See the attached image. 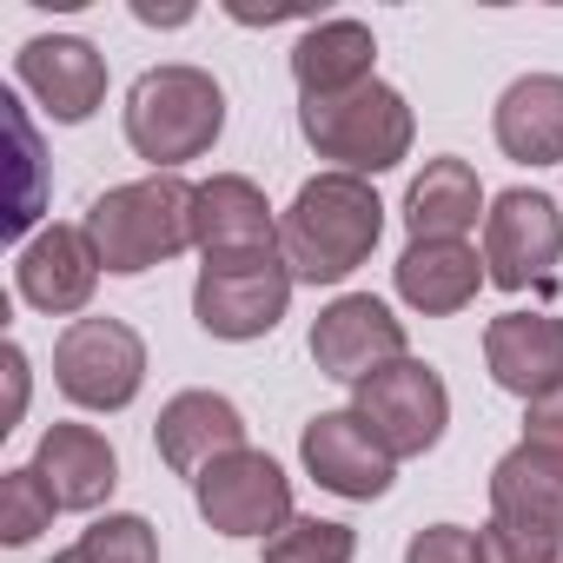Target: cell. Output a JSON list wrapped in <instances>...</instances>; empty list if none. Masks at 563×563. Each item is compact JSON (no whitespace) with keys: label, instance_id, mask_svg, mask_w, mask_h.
<instances>
[{"label":"cell","instance_id":"obj_1","mask_svg":"<svg viewBox=\"0 0 563 563\" xmlns=\"http://www.w3.org/2000/svg\"><path fill=\"white\" fill-rule=\"evenodd\" d=\"M385 232V199L358 173H319L292 192L278 219V258H286L292 286H339L352 278Z\"/></svg>","mask_w":563,"mask_h":563},{"label":"cell","instance_id":"obj_2","mask_svg":"<svg viewBox=\"0 0 563 563\" xmlns=\"http://www.w3.org/2000/svg\"><path fill=\"white\" fill-rule=\"evenodd\" d=\"M192 212H199V186H186L179 173H146V179L100 192L80 225L100 252V272L140 278L192 245Z\"/></svg>","mask_w":563,"mask_h":563},{"label":"cell","instance_id":"obj_3","mask_svg":"<svg viewBox=\"0 0 563 563\" xmlns=\"http://www.w3.org/2000/svg\"><path fill=\"white\" fill-rule=\"evenodd\" d=\"M225 133V93L206 67H146L126 93V146L153 173H179L186 159H206Z\"/></svg>","mask_w":563,"mask_h":563},{"label":"cell","instance_id":"obj_4","mask_svg":"<svg viewBox=\"0 0 563 563\" xmlns=\"http://www.w3.org/2000/svg\"><path fill=\"white\" fill-rule=\"evenodd\" d=\"M299 133L319 159H332V173L378 179V173L405 166L418 126H411V107L398 87L365 80V87L332 93V100H299Z\"/></svg>","mask_w":563,"mask_h":563},{"label":"cell","instance_id":"obj_5","mask_svg":"<svg viewBox=\"0 0 563 563\" xmlns=\"http://www.w3.org/2000/svg\"><path fill=\"white\" fill-rule=\"evenodd\" d=\"M54 385L80 411H126L146 385V339L126 319H74L54 339Z\"/></svg>","mask_w":563,"mask_h":563},{"label":"cell","instance_id":"obj_6","mask_svg":"<svg viewBox=\"0 0 563 563\" xmlns=\"http://www.w3.org/2000/svg\"><path fill=\"white\" fill-rule=\"evenodd\" d=\"M352 411L391 457H424V451H438V438L451 424V391L424 358H398V365L372 372L365 385H352Z\"/></svg>","mask_w":563,"mask_h":563},{"label":"cell","instance_id":"obj_7","mask_svg":"<svg viewBox=\"0 0 563 563\" xmlns=\"http://www.w3.org/2000/svg\"><path fill=\"white\" fill-rule=\"evenodd\" d=\"M292 306V272L286 258H232V265H199V286H192V319L206 339L245 345L265 339Z\"/></svg>","mask_w":563,"mask_h":563},{"label":"cell","instance_id":"obj_8","mask_svg":"<svg viewBox=\"0 0 563 563\" xmlns=\"http://www.w3.org/2000/svg\"><path fill=\"white\" fill-rule=\"evenodd\" d=\"M192 504L219 537H278L292 523V477L265 451H232L192 477Z\"/></svg>","mask_w":563,"mask_h":563},{"label":"cell","instance_id":"obj_9","mask_svg":"<svg viewBox=\"0 0 563 563\" xmlns=\"http://www.w3.org/2000/svg\"><path fill=\"white\" fill-rule=\"evenodd\" d=\"M563 258V212L550 192H530V186H510L490 199L484 212V272L490 286L504 292H523L537 278H550Z\"/></svg>","mask_w":563,"mask_h":563},{"label":"cell","instance_id":"obj_10","mask_svg":"<svg viewBox=\"0 0 563 563\" xmlns=\"http://www.w3.org/2000/svg\"><path fill=\"white\" fill-rule=\"evenodd\" d=\"M398 358H411L405 319L372 292H345L312 319V365L339 385H365L372 372H385Z\"/></svg>","mask_w":563,"mask_h":563},{"label":"cell","instance_id":"obj_11","mask_svg":"<svg viewBox=\"0 0 563 563\" xmlns=\"http://www.w3.org/2000/svg\"><path fill=\"white\" fill-rule=\"evenodd\" d=\"M14 286L47 319L87 312L93 306V286H100V252H93L87 225H41L21 245V258H14Z\"/></svg>","mask_w":563,"mask_h":563},{"label":"cell","instance_id":"obj_12","mask_svg":"<svg viewBox=\"0 0 563 563\" xmlns=\"http://www.w3.org/2000/svg\"><path fill=\"white\" fill-rule=\"evenodd\" d=\"M14 74H21V87L41 100V113L60 120V126L93 120L100 100H107V60H100V47L80 41V34H41V41H27V47L14 54Z\"/></svg>","mask_w":563,"mask_h":563},{"label":"cell","instance_id":"obj_13","mask_svg":"<svg viewBox=\"0 0 563 563\" xmlns=\"http://www.w3.org/2000/svg\"><path fill=\"white\" fill-rule=\"evenodd\" d=\"M299 457H306V471H312L332 497H352V504L385 497L391 477H398V457L365 431L358 411H319V418L306 424V438H299Z\"/></svg>","mask_w":563,"mask_h":563},{"label":"cell","instance_id":"obj_14","mask_svg":"<svg viewBox=\"0 0 563 563\" xmlns=\"http://www.w3.org/2000/svg\"><path fill=\"white\" fill-rule=\"evenodd\" d=\"M192 245L206 265H232V258H272L278 252V219L265 206V192L245 173H212L199 186V212H192Z\"/></svg>","mask_w":563,"mask_h":563},{"label":"cell","instance_id":"obj_15","mask_svg":"<svg viewBox=\"0 0 563 563\" xmlns=\"http://www.w3.org/2000/svg\"><path fill=\"white\" fill-rule=\"evenodd\" d=\"M153 444H159L166 471L199 477L206 464H219V457L245 451V418H239V405H232V398H219V391H179V398H166V405H159Z\"/></svg>","mask_w":563,"mask_h":563},{"label":"cell","instance_id":"obj_16","mask_svg":"<svg viewBox=\"0 0 563 563\" xmlns=\"http://www.w3.org/2000/svg\"><path fill=\"white\" fill-rule=\"evenodd\" d=\"M484 365L510 398H543L563 385V319L550 312H504L484 325Z\"/></svg>","mask_w":563,"mask_h":563},{"label":"cell","instance_id":"obj_17","mask_svg":"<svg viewBox=\"0 0 563 563\" xmlns=\"http://www.w3.org/2000/svg\"><path fill=\"white\" fill-rule=\"evenodd\" d=\"M391 278H398V299L411 312H424V319H451V312H464L477 299V286H490L484 258L464 239H411L398 252Z\"/></svg>","mask_w":563,"mask_h":563},{"label":"cell","instance_id":"obj_18","mask_svg":"<svg viewBox=\"0 0 563 563\" xmlns=\"http://www.w3.org/2000/svg\"><path fill=\"white\" fill-rule=\"evenodd\" d=\"M34 477L54 490L60 510H100L120 484V457L93 424H47L34 444Z\"/></svg>","mask_w":563,"mask_h":563},{"label":"cell","instance_id":"obj_19","mask_svg":"<svg viewBox=\"0 0 563 563\" xmlns=\"http://www.w3.org/2000/svg\"><path fill=\"white\" fill-rule=\"evenodd\" d=\"M490 517L517 530H543L563 543V457L517 444L490 464Z\"/></svg>","mask_w":563,"mask_h":563},{"label":"cell","instance_id":"obj_20","mask_svg":"<svg viewBox=\"0 0 563 563\" xmlns=\"http://www.w3.org/2000/svg\"><path fill=\"white\" fill-rule=\"evenodd\" d=\"M490 133L517 166H556L563 159V74L510 80L490 113Z\"/></svg>","mask_w":563,"mask_h":563},{"label":"cell","instance_id":"obj_21","mask_svg":"<svg viewBox=\"0 0 563 563\" xmlns=\"http://www.w3.org/2000/svg\"><path fill=\"white\" fill-rule=\"evenodd\" d=\"M372 60H378V41H372L365 21H312L292 47V80H299L306 100H332V93H352V87L378 80Z\"/></svg>","mask_w":563,"mask_h":563},{"label":"cell","instance_id":"obj_22","mask_svg":"<svg viewBox=\"0 0 563 563\" xmlns=\"http://www.w3.org/2000/svg\"><path fill=\"white\" fill-rule=\"evenodd\" d=\"M484 219V186L471 159H424V173L405 192V225L411 239H464Z\"/></svg>","mask_w":563,"mask_h":563},{"label":"cell","instance_id":"obj_23","mask_svg":"<svg viewBox=\"0 0 563 563\" xmlns=\"http://www.w3.org/2000/svg\"><path fill=\"white\" fill-rule=\"evenodd\" d=\"M54 490L34 477V464H14V471H0V543H34L47 523H54Z\"/></svg>","mask_w":563,"mask_h":563},{"label":"cell","instance_id":"obj_24","mask_svg":"<svg viewBox=\"0 0 563 563\" xmlns=\"http://www.w3.org/2000/svg\"><path fill=\"white\" fill-rule=\"evenodd\" d=\"M358 556V537L352 523H332V517H292L278 537H265V563H352Z\"/></svg>","mask_w":563,"mask_h":563},{"label":"cell","instance_id":"obj_25","mask_svg":"<svg viewBox=\"0 0 563 563\" xmlns=\"http://www.w3.org/2000/svg\"><path fill=\"white\" fill-rule=\"evenodd\" d=\"M80 550H87L93 563H159V537H153V523L133 517V510L93 517L87 537H80Z\"/></svg>","mask_w":563,"mask_h":563},{"label":"cell","instance_id":"obj_26","mask_svg":"<svg viewBox=\"0 0 563 563\" xmlns=\"http://www.w3.org/2000/svg\"><path fill=\"white\" fill-rule=\"evenodd\" d=\"M477 543H484V563H556V556H563L556 537H543V530H517V523H497V517L477 530Z\"/></svg>","mask_w":563,"mask_h":563},{"label":"cell","instance_id":"obj_27","mask_svg":"<svg viewBox=\"0 0 563 563\" xmlns=\"http://www.w3.org/2000/svg\"><path fill=\"white\" fill-rule=\"evenodd\" d=\"M405 563H484V543L464 523H431L405 543Z\"/></svg>","mask_w":563,"mask_h":563},{"label":"cell","instance_id":"obj_28","mask_svg":"<svg viewBox=\"0 0 563 563\" xmlns=\"http://www.w3.org/2000/svg\"><path fill=\"white\" fill-rule=\"evenodd\" d=\"M523 444H537V451L563 457V385L523 405Z\"/></svg>","mask_w":563,"mask_h":563},{"label":"cell","instance_id":"obj_29","mask_svg":"<svg viewBox=\"0 0 563 563\" xmlns=\"http://www.w3.org/2000/svg\"><path fill=\"white\" fill-rule=\"evenodd\" d=\"M0 372H8V418H0V431H14L21 411H27V352L8 345V352H0Z\"/></svg>","mask_w":563,"mask_h":563},{"label":"cell","instance_id":"obj_30","mask_svg":"<svg viewBox=\"0 0 563 563\" xmlns=\"http://www.w3.org/2000/svg\"><path fill=\"white\" fill-rule=\"evenodd\" d=\"M54 563H93V556H87V550H80V543H74V550H60V556H54Z\"/></svg>","mask_w":563,"mask_h":563},{"label":"cell","instance_id":"obj_31","mask_svg":"<svg viewBox=\"0 0 563 563\" xmlns=\"http://www.w3.org/2000/svg\"><path fill=\"white\" fill-rule=\"evenodd\" d=\"M556 563H563V556H556Z\"/></svg>","mask_w":563,"mask_h":563}]
</instances>
